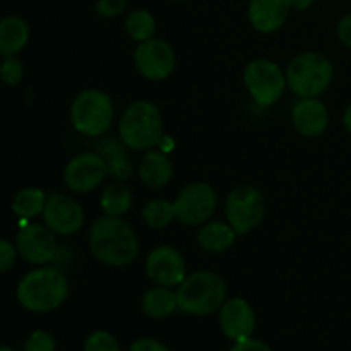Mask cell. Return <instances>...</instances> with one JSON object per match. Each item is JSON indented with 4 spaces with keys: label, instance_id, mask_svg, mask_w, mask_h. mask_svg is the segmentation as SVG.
Returning a JSON list of instances; mask_svg holds the SVG:
<instances>
[{
    "label": "cell",
    "instance_id": "cell-1",
    "mask_svg": "<svg viewBox=\"0 0 351 351\" xmlns=\"http://www.w3.org/2000/svg\"><path fill=\"white\" fill-rule=\"evenodd\" d=\"M89 252L96 261L110 267H125L137 259L139 239L132 226L120 216L103 215L89 230Z\"/></svg>",
    "mask_w": 351,
    "mask_h": 351
},
{
    "label": "cell",
    "instance_id": "cell-2",
    "mask_svg": "<svg viewBox=\"0 0 351 351\" xmlns=\"http://www.w3.org/2000/svg\"><path fill=\"white\" fill-rule=\"evenodd\" d=\"M16 297L21 307L33 314L53 312L69 297L67 276L57 267L40 266L23 276L17 285Z\"/></svg>",
    "mask_w": 351,
    "mask_h": 351
},
{
    "label": "cell",
    "instance_id": "cell-3",
    "mask_svg": "<svg viewBox=\"0 0 351 351\" xmlns=\"http://www.w3.org/2000/svg\"><path fill=\"white\" fill-rule=\"evenodd\" d=\"M163 113L147 99H137L123 110L119 137L130 151H149L163 141Z\"/></svg>",
    "mask_w": 351,
    "mask_h": 351
},
{
    "label": "cell",
    "instance_id": "cell-4",
    "mask_svg": "<svg viewBox=\"0 0 351 351\" xmlns=\"http://www.w3.org/2000/svg\"><path fill=\"white\" fill-rule=\"evenodd\" d=\"M178 308L189 315H211L221 308L228 297L225 280L209 269L194 271L187 274L177 288Z\"/></svg>",
    "mask_w": 351,
    "mask_h": 351
},
{
    "label": "cell",
    "instance_id": "cell-5",
    "mask_svg": "<svg viewBox=\"0 0 351 351\" xmlns=\"http://www.w3.org/2000/svg\"><path fill=\"white\" fill-rule=\"evenodd\" d=\"M287 84L298 98H319L335 79L331 58L321 51H302L287 65Z\"/></svg>",
    "mask_w": 351,
    "mask_h": 351
},
{
    "label": "cell",
    "instance_id": "cell-6",
    "mask_svg": "<svg viewBox=\"0 0 351 351\" xmlns=\"http://www.w3.org/2000/svg\"><path fill=\"white\" fill-rule=\"evenodd\" d=\"M69 119L75 132L86 137L106 134L115 119V106L108 93L103 89H82L71 103Z\"/></svg>",
    "mask_w": 351,
    "mask_h": 351
},
{
    "label": "cell",
    "instance_id": "cell-7",
    "mask_svg": "<svg viewBox=\"0 0 351 351\" xmlns=\"http://www.w3.org/2000/svg\"><path fill=\"white\" fill-rule=\"evenodd\" d=\"M243 84L259 106H273L287 91V74L276 62L256 58L243 71Z\"/></svg>",
    "mask_w": 351,
    "mask_h": 351
},
{
    "label": "cell",
    "instance_id": "cell-8",
    "mask_svg": "<svg viewBox=\"0 0 351 351\" xmlns=\"http://www.w3.org/2000/svg\"><path fill=\"white\" fill-rule=\"evenodd\" d=\"M226 221L239 235L252 232L266 216V199L254 185H239L228 194L225 202Z\"/></svg>",
    "mask_w": 351,
    "mask_h": 351
},
{
    "label": "cell",
    "instance_id": "cell-9",
    "mask_svg": "<svg viewBox=\"0 0 351 351\" xmlns=\"http://www.w3.org/2000/svg\"><path fill=\"white\" fill-rule=\"evenodd\" d=\"M175 215L182 225L201 226L215 216L218 208L216 191L206 182H192L185 185L173 201Z\"/></svg>",
    "mask_w": 351,
    "mask_h": 351
},
{
    "label": "cell",
    "instance_id": "cell-10",
    "mask_svg": "<svg viewBox=\"0 0 351 351\" xmlns=\"http://www.w3.org/2000/svg\"><path fill=\"white\" fill-rule=\"evenodd\" d=\"M110 175L108 163L98 151H84L72 158L64 170V182L75 194H89Z\"/></svg>",
    "mask_w": 351,
    "mask_h": 351
},
{
    "label": "cell",
    "instance_id": "cell-11",
    "mask_svg": "<svg viewBox=\"0 0 351 351\" xmlns=\"http://www.w3.org/2000/svg\"><path fill=\"white\" fill-rule=\"evenodd\" d=\"M134 65L144 79L165 81L173 74L177 67V53L168 41L161 38L137 43L134 51Z\"/></svg>",
    "mask_w": 351,
    "mask_h": 351
},
{
    "label": "cell",
    "instance_id": "cell-12",
    "mask_svg": "<svg viewBox=\"0 0 351 351\" xmlns=\"http://www.w3.org/2000/svg\"><path fill=\"white\" fill-rule=\"evenodd\" d=\"M16 249L19 257L33 266H47L57 256V239L51 230L38 223H27L23 219V226L16 235Z\"/></svg>",
    "mask_w": 351,
    "mask_h": 351
},
{
    "label": "cell",
    "instance_id": "cell-13",
    "mask_svg": "<svg viewBox=\"0 0 351 351\" xmlns=\"http://www.w3.org/2000/svg\"><path fill=\"white\" fill-rule=\"evenodd\" d=\"M146 276L156 287L178 288L187 278V264L178 249L171 245H158L147 254L144 263Z\"/></svg>",
    "mask_w": 351,
    "mask_h": 351
},
{
    "label": "cell",
    "instance_id": "cell-14",
    "mask_svg": "<svg viewBox=\"0 0 351 351\" xmlns=\"http://www.w3.org/2000/svg\"><path fill=\"white\" fill-rule=\"evenodd\" d=\"M43 225L60 237L75 235L84 226V209L75 199L64 194L48 195L43 211Z\"/></svg>",
    "mask_w": 351,
    "mask_h": 351
},
{
    "label": "cell",
    "instance_id": "cell-15",
    "mask_svg": "<svg viewBox=\"0 0 351 351\" xmlns=\"http://www.w3.org/2000/svg\"><path fill=\"white\" fill-rule=\"evenodd\" d=\"M219 328L223 335L232 341H245L256 331V312L245 298H226L219 308Z\"/></svg>",
    "mask_w": 351,
    "mask_h": 351
},
{
    "label": "cell",
    "instance_id": "cell-16",
    "mask_svg": "<svg viewBox=\"0 0 351 351\" xmlns=\"http://www.w3.org/2000/svg\"><path fill=\"white\" fill-rule=\"evenodd\" d=\"M293 129L304 137H319L328 130V106L319 98H300L291 108Z\"/></svg>",
    "mask_w": 351,
    "mask_h": 351
},
{
    "label": "cell",
    "instance_id": "cell-17",
    "mask_svg": "<svg viewBox=\"0 0 351 351\" xmlns=\"http://www.w3.org/2000/svg\"><path fill=\"white\" fill-rule=\"evenodd\" d=\"M291 7L288 0H249L247 17L257 33H276L287 23Z\"/></svg>",
    "mask_w": 351,
    "mask_h": 351
},
{
    "label": "cell",
    "instance_id": "cell-18",
    "mask_svg": "<svg viewBox=\"0 0 351 351\" xmlns=\"http://www.w3.org/2000/svg\"><path fill=\"white\" fill-rule=\"evenodd\" d=\"M137 175L147 189L161 191L173 177V163L163 151L149 149L137 165Z\"/></svg>",
    "mask_w": 351,
    "mask_h": 351
},
{
    "label": "cell",
    "instance_id": "cell-19",
    "mask_svg": "<svg viewBox=\"0 0 351 351\" xmlns=\"http://www.w3.org/2000/svg\"><path fill=\"white\" fill-rule=\"evenodd\" d=\"M239 233L228 221H211L199 226L197 243L202 250L211 254H221L232 249Z\"/></svg>",
    "mask_w": 351,
    "mask_h": 351
},
{
    "label": "cell",
    "instance_id": "cell-20",
    "mask_svg": "<svg viewBox=\"0 0 351 351\" xmlns=\"http://www.w3.org/2000/svg\"><path fill=\"white\" fill-rule=\"evenodd\" d=\"M98 153L108 163L110 177H113L119 182H127L130 178V175L134 173V165L132 160L129 156V147L119 139H103L98 144Z\"/></svg>",
    "mask_w": 351,
    "mask_h": 351
},
{
    "label": "cell",
    "instance_id": "cell-21",
    "mask_svg": "<svg viewBox=\"0 0 351 351\" xmlns=\"http://www.w3.org/2000/svg\"><path fill=\"white\" fill-rule=\"evenodd\" d=\"M29 41V26L19 16H5L0 19V55L12 57Z\"/></svg>",
    "mask_w": 351,
    "mask_h": 351
},
{
    "label": "cell",
    "instance_id": "cell-22",
    "mask_svg": "<svg viewBox=\"0 0 351 351\" xmlns=\"http://www.w3.org/2000/svg\"><path fill=\"white\" fill-rule=\"evenodd\" d=\"M141 308L151 319H167L178 308V297L173 288L154 287L149 288L141 298Z\"/></svg>",
    "mask_w": 351,
    "mask_h": 351
},
{
    "label": "cell",
    "instance_id": "cell-23",
    "mask_svg": "<svg viewBox=\"0 0 351 351\" xmlns=\"http://www.w3.org/2000/svg\"><path fill=\"white\" fill-rule=\"evenodd\" d=\"M134 202L132 191L125 185V182H112V184L105 185L101 191V197H99V206L101 211L108 216H120L130 211Z\"/></svg>",
    "mask_w": 351,
    "mask_h": 351
},
{
    "label": "cell",
    "instance_id": "cell-24",
    "mask_svg": "<svg viewBox=\"0 0 351 351\" xmlns=\"http://www.w3.org/2000/svg\"><path fill=\"white\" fill-rule=\"evenodd\" d=\"M48 195L38 187H26L17 192L12 199V213L19 219L29 221L43 215Z\"/></svg>",
    "mask_w": 351,
    "mask_h": 351
},
{
    "label": "cell",
    "instance_id": "cell-25",
    "mask_svg": "<svg viewBox=\"0 0 351 351\" xmlns=\"http://www.w3.org/2000/svg\"><path fill=\"white\" fill-rule=\"evenodd\" d=\"M123 26H125L130 40H134L136 43H143L156 34V17L147 9H136L127 14Z\"/></svg>",
    "mask_w": 351,
    "mask_h": 351
},
{
    "label": "cell",
    "instance_id": "cell-26",
    "mask_svg": "<svg viewBox=\"0 0 351 351\" xmlns=\"http://www.w3.org/2000/svg\"><path fill=\"white\" fill-rule=\"evenodd\" d=\"M141 216H143V221L153 230L167 228L173 219H177L173 202L161 197L147 201L141 211Z\"/></svg>",
    "mask_w": 351,
    "mask_h": 351
},
{
    "label": "cell",
    "instance_id": "cell-27",
    "mask_svg": "<svg viewBox=\"0 0 351 351\" xmlns=\"http://www.w3.org/2000/svg\"><path fill=\"white\" fill-rule=\"evenodd\" d=\"M84 351H120L119 339L112 332L98 329L86 338Z\"/></svg>",
    "mask_w": 351,
    "mask_h": 351
},
{
    "label": "cell",
    "instance_id": "cell-28",
    "mask_svg": "<svg viewBox=\"0 0 351 351\" xmlns=\"http://www.w3.org/2000/svg\"><path fill=\"white\" fill-rule=\"evenodd\" d=\"M24 77V65L23 62L17 58V55L12 57H5L3 62L0 64V79L2 82H5L7 86H17L21 84Z\"/></svg>",
    "mask_w": 351,
    "mask_h": 351
},
{
    "label": "cell",
    "instance_id": "cell-29",
    "mask_svg": "<svg viewBox=\"0 0 351 351\" xmlns=\"http://www.w3.org/2000/svg\"><path fill=\"white\" fill-rule=\"evenodd\" d=\"M57 350V341L48 331L38 329L33 331L26 339L24 351H55Z\"/></svg>",
    "mask_w": 351,
    "mask_h": 351
},
{
    "label": "cell",
    "instance_id": "cell-30",
    "mask_svg": "<svg viewBox=\"0 0 351 351\" xmlns=\"http://www.w3.org/2000/svg\"><path fill=\"white\" fill-rule=\"evenodd\" d=\"M127 0H96L95 12L105 19H113L125 10Z\"/></svg>",
    "mask_w": 351,
    "mask_h": 351
},
{
    "label": "cell",
    "instance_id": "cell-31",
    "mask_svg": "<svg viewBox=\"0 0 351 351\" xmlns=\"http://www.w3.org/2000/svg\"><path fill=\"white\" fill-rule=\"evenodd\" d=\"M19 257L16 249V243L9 242L5 239H0V274L7 273L16 266V261Z\"/></svg>",
    "mask_w": 351,
    "mask_h": 351
},
{
    "label": "cell",
    "instance_id": "cell-32",
    "mask_svg": "<svg viewBox=\"0 0 351 351\" xmlns=\"http://www.w3.org/2000/svg\"><path fill=\"white\" fill-rule=\"evenodd\" d=\"M129 351H170L167 345L154 338H141L132 343Z\"/></svg>",
    "mask_w": 351,
    "mask_h": 351
},
{
    "label": "cell",
    "instance_id": "cell-33",
    "mask_svg": "<svg viewBox=\"0 0 351 351\" xmlns=\"http://www.w3.org/2000/svg\"><path fill=\"white\" fill-rule=\"evenodd\" d=\"M228 351H273L269 346L261 339H245V341H239L232 346Z\"/></svg>",
    "mask_w": 351,
    "mask_h": 351
},
{
    "label": "cell",
    "instance_id": "cell-34",
    "mask_svg": "<svg viewBox=\"0 0 351 351\" xmlns=\"http://www.w3.org/2000/svg\"><path fill=\"white\" fill-rule=\"evenodd\" d=\"M338 38L346 48L351 50V12L345 14L338 23Z\"/></svg>",
    "mask_w": 351,
    "mask_h": 351
},
{
    "label": "cell",
    "instance_id": "cell-35",
    "mask_svg": "<svg viewBox=\"0 0 351 351\" xmlns=\"http://www.w3.org/2000/svg\"><path fill=\"white\" fill-rule=\"evenodd\" d=\"M291 10H307L314 5L315 0H288Z\"/></svg>",
    "mask_w": 351,
    "mask_h": 351
},
{
    "label": "cell",
    "instance_id": "cell-36",
    "mask_svg": "<svg viewBox=\"0 0 351 351\" xmlns=\"http://www.w3.org/2000/svg\"><path fill=\"white\" fill-rule=\"evenodd\" d=\"M343 125H345L346 132L351 136V105H348V108L345 110V115H343Z\"/></svg>",
    "mask_w": 351,
    "mask_h": 351
},
{
    "label": "cell",
    "instance_id": "cell-37",
    "mask_svg": "<svg viewBox=\"0 0 351 351\" xmlns=\"http://www.w3.org/2000/svg\"><path fill=\"white\" fill-rule=\"evenodd\" d=\"M0 351H14V350L9 348V346H0Z\"/></svg>",
    "mask_w": 351,
    "mask_h": 351
},
{
    "label": "cell",
    "instance_id": "cell-38",
    "mask_svg": "<svg viewBox=\"0 0 351 351\" xmlns=\"http://www.w3.org/2000/svg\"><path fill=\"white\" fill-rule=\"evenodd\" d=\"M177 2H184V0H177Z\"/></svg>",
    "mask_w": 351,
    "mask_h": 351
}]
</instances>
